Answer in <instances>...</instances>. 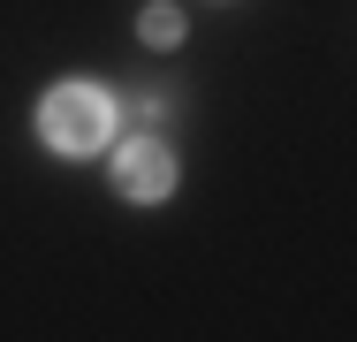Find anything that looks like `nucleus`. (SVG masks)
<instances>
[{"label": "nucleus", "mask_w": 357, "mask_h": 342, "mask_svg": "<svg viewBox=\"0 0 357 342\" xmlns=\"http://www.w3.org/2000/svg\"><path fill=\"white\" fill-rule=\"evenodd\" d=\"M38 130H46L54 152L84 160V152H99V144L114 137V99H107L99 84H54L46 107H38Z\"/></svg>", "instance_id": "obj_1"}, {"label": "nucleus", "mask_w": 357, "mask_h": 342, "mask_svg": "<svg viewBox=\"0 0 357 342\" xmlns=\"http://www.w3.org/2000/svg\"><path fill=\"white\" fill-rule=\"evenodd\" d=\"M114 191H122V198H137V205H152V198H167V191H175V160H167V144H160V137H130V144L114 152Z\"/></svg>", "instance_id": "obj_2"}, {"label": "nucleus", "mask_w": 357, "mask_h": 342, "mask_svg": "<svg viewBox=\"0 0 357 342\" xmlns=\"http://www.w3.org/2000/svg\"><path fill=\"white\" fill-rule=\"evenodd\" d=\"M144 38H152V46H175V38H183V8H167V0L144 8Z\"/></svg>", "instance_id": "obj_3"}]
</instances>
